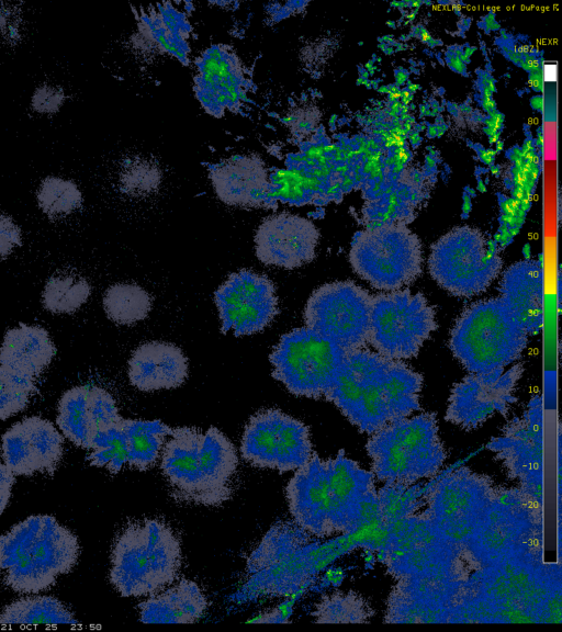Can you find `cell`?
<instances>
[{
    "label": "cell",
    "instance_id": "obj_8",
    "mask_svg": "<svg viewBox=\"0 0 562 632\" xmlns=\"http://www.w3.org/2000/svg\"><path fill=\"white\" fill-rule=\"evenodd\" d=\"M385 530L383 560L396 580L409 577L465 580L472 572L462 546L420 514L401 519Z\"/></svg>",
    "mask_w": 562,
    "mask_h": 632
},
{
    "label": "cell",
    "instance_id": "obj_43",
    "mask_svg": "<svg viewBox=\"0 0 562 632\" xmlns=\"http://www.w3.org/2000/svg\"><path fill=\"white\" fill-rule=\"evenodd\" d=\"M87 406L92 433L123 419L113 396L100 386L88 387Z\"/></svg>",
    "mask_w": 562,
    "mask_h": 632
},
{
    "label": "cell",
    "instance_id": "obj_19",
    "mask_svg": "<svg viewBox=\"0 0 562 632\" xmlns=\"http://www.w3.org/2000/svg\"><path fill=\"white\" fill-rule=\"evenodd\" d=\"M464 580L409 577L396 580L384 614L386 623H451Z\"/></svg>",
    "mask_w": 562,
    "mask_h": 632
},
{
    "label": "cell",
    "instance_id": "obj_32",
    "mask_svg": "<svg viewBox=\"0 0 562 632\" xmlns=\"http://www.w3.org/2000/svg\"><path fill=\"white\" fill-rule=\"evenodd\" d=\"M74 613L53 596L16 599L0 611V624H77Z\"/></svg>",
    "mask_w": 562,
    "mask_h": 632
},
{
    "label": "cell",
    "instance_id": "obj_44",
    "mask_svg": "<svg viewBox=\"0 0 562 632\" xmlns=\"http://www.w3.org/2000/svg\"><path fill=\"white\" fill-rule=\"evenodd\" d=\"M68 99L69 95L64 88L44 82L33 90L30 108L35 114L52 116L60 112Z\"/></svg>",
    "mask_w": 562,
    "mask_h": 632
},
{
    "label": "cell",
    "instance_id": "obj_11",
    "mask_svg": "<svg viewBox=\"0 0 562 632\" xmlns=\"http://www.w3.org/2000/svg\"><path fill=\"white\" fill-rule=\"evenodd\" d=\"M428 268L443 290L471 297L484 292L497 278L502 259L480 230L464 226L453 228L432 246Z\"/></svg>",
    "mask_w": 562,
    "mask_h": 632
},
{
    "label": "cell",
    "instance_id": "obj_16",
    "mask_svg": "<svg viewBox=\"0 0 562 632\" xmlns=\"http://www.w3.org/2000/svg\"><path fill=\"white\" fill-rule=\"evenodd\" d=\"M524 371L518 363L503 372L469 373L453 385L445 419L471 431L480 428L495 414L506 416L517 400L516 385Z\"/></svg>",
    "mask_w": 562,
    "mask_h": 632
},
{
    "label": "cell",
    "instance_id": "obj_17",
    "mask_svg": "<svg viewBox=\"0 0 562 632\" xmlns=\"http://www.w3.org/2000/svg\"><path fill=\"white\" fill-rule=\"evenodd\" d=\"M330 522L335 533H351L379 520L378 490L373 473L340 450L326 459Z\"/></svg>",
    "mask_w": 562,
    "mask_h": 632
},
{
    "label": "cell",
    "instance_id": "obj_4",
    "mask_svg": "<svg viewBox=\"0 0 562 632\" xmlns=\"http://www.w3.org/2000/svg\"><path fill=\"white\" fill-rule=\"evenodd\" d=\"M110 562V583L122 597H149L178 578L181 542L166 521L144 518L119 532Z\"/></svg>",
    "mask_w": 562,
    "mask_h": 632
},
{
    "label": "cell",
    "instance_id": "obj_34",
    "mask_svg": "<svg viewBox=\"0 0 562 632\" xmlns=\"http://www.w3.org/2000/svg\"><path fill=\"white\" fill-rule=\"evenodd\" d=\"M311 614L315 623H368L374 609L353 590H336L322 596Z\"/></svg>",
    "mask_w": 562,
    "mask_h": 632
},
{
    "label": "cell",
    "instance_id": "obj_12",
    "mask_svg": "<svg viewBox=\"0 0 562 632\" xmlns=\"http://www.w3.org/2000/svg\"><path fill=\"white\" fill-rule=\"evenodd\" d=\"M346 352L306 326L296 328L283 335L271 352L272 375L295 396L325 397Z\"/></svg>",
    "mask_w": 562,
    "mask_h": 632
},
{
    "label": "cell",
    "instance_id": "obj_46",
    "mask_svg": "<svg viewBox=\"0 0 562 632\" xmlns=\"http://www.w3.org/2000/svg\"><path fill=\"white\" fill-rule=\"evenodd\" d=\"M30 395L0 377V420H5L25 409Z\"/></svg>",
    "mask_w": 562,
    "mask_h": 632
},
{
    "label": "cell",
    "instance_id": "obj_26",
    "mask_svg": "<svg viewBox=\"0 0 562 632\" xmlns=\"http://www.w3.org/2000/svg\"><path fill=\"white\" fill-rule=\"evenodd\" d=\"M237 469L235 445L220 429L210 427L200 448L202 506L220 507L231 499Z\"/></svg>",
    "mask_w": 562,
    "mask_h": 632
},
{
    "label": "cell",
    "instance_id": "obj_49",
    "mask_svg": "<svg viewBox=\"0 0 562 632\" xmlns=\"http://www.w3.org/2000/svg\"><path fill=\"white\" fill-rule=\"evenodd\" d=\"M20 34V16L15 8L0 2V42L16 40Z\"/></svg>",
    "mask_w": 562,
    "mask_h": 632
},
{
    "label": "cell",
    "instance_id": "obj_21",
    "mask_svg": "<svg viewBox=\"0 0 562 632\" xmlns=\"http://www.w3.org/2000/svg\"><path fill=\"white\" fill-rule=\"evenodd\" d=\"M285 497L297 527L317 538L335 534L329 514L327 463L316 452L295 470L285 486Z\"/></svg>",
    "mask_w": 562,
    "mask_h": 632
},
{
    "label": "cell",
    "instance_id": "obj_40",
    "mask_svg": "<svg viewBox=\"0 0 562 632\" xmlns=\"http://www.w3.org/2000/svg\"><path fill=\"white\" fill-rule=\"evenodd\" d=\"M122 420L92 433L87 456L90 465L117 474L127 464V441Z\"/></svg>",
    "mask_w": 562,
    "mask_h": 632
},
{
    "label": "cell",
    "instance_id": "obj_50",
    "mask_svg": "<svg viewBox=\"0 0 562 632\" xmlns=\"http://www.w3.org/2000/svg\"><path fill=\"white\" fill-rule=\"evenodd\" d=\"M0 377L30 396L36 393V377L19 369L0 363Z\"/></svg>",
    "mask_w": 562,
    "mask_h": 632
},
{
    "label": "cell",
    "instance_id": "obj_14",
    "mask_svg": "<svg viewBox=\"0 0 562 632\" xmlns=\"http://www.w3.org/2000/svg\"><path fill=\"white\" fill-rule=\"evenodd\" d=\"M372 296L351 281H336L316 289L304 308L306 327L334 341L345 351L368 343Z\"/></svg>",
    "mask_w": 562,
    "mask_h": 632
},
{
    "label": "cell",
    "instance_id": "obj_24",
    "mask_svg": "<svg viewBox=\"0 0 562 632\" xmlns=\"http://www.w3.org/2000/svg\"><path fill=\"white\" fill-rule=\"evenodd\" d=\"M188 377V360L173 343L149 341L138 346L128 361V379L139 391L177 388Z\"/></svg>",
    "mask_w": 562,
    "mask_h": 632
},
{
    "label": "cell",
    "instance_id": "obj_35",
    "mask_svg": "<svg viewBox=\"0 0 562 632\" xmlns=\"http://www.w3.org/2000/svg\"><path fill=\"white\" fill-rule=\"evenodd\" d=\"M88 387L80 385L67 390L58 402L56 422L63 435L75 445L89 449L91 426L87 406Z\"/></svg>",
    "mask_w": 562,
    "mask_h": 632
},
{
    "label": "cell",
    "instance_id": "obj_3",
    "mask_svg": "<svg viewBox=\"0 0 562 632\" xmlns=\"http://www.w3.org/2000/svg\"><path fill=\"white\" fill-rule=\"evenodd\" d=\"M4 583L13 591L36 594L71 572L80 545L77 535L50 515H34L0 537Z\"/></svg>",
    "mask_w": 562,
    "mask_h": 632
},
{
    "label": "cell",
    "instance_id": "obj_2",
    "mask_svg": "<svg viewBox=\"0 0 562 632\" xmlns=\"http://www.w3.org/2000/svg\"><path fill=\"white\" fill-rule=\"evenodd\" d=\"M422 388L423 376L403 361L362 348L345 353L325 397L370 436L420 410Z\"/></svg>",
    "mask_w": 562,
    "mask_h": 632
},
{
    "label": "cell",
    "instance_id": "obj_39",
    "mask_svg": "<svg viewBox=\"0 0 562 632\" xmlns=\"http://www.w3.org/2000/svg\"><path fill=\"white\" fill-rule=\"evenodd\" d=\"M22 425L42 466V473L54 475L63 458L64 437L52 421L40 416L26 417Z\"/></svg>",
    "mask_w": 562,
    "mask_h": 632
},
{
    "label": "cell",
    "instance_id": "obj_18",
    "mask_svg": "<svg viewBox=\"0 0 562 632\" xmlns=\"http://www.w3.org/2000/svg\"><path fill=\"white\" fill-rule=\"evenodd\" d=\"M214 301L222 321V332L235 336L262 330L278 314L273 283L263 274L240 270L229 274L216 290Z\"/></svg>",
    "mask_w": 562,
    "mask_h": 632
},
{
    "label": "cell",
    "instance_id": "obj_33",
    "mask_svg": "<svg viewBox=\"0 0 562 632\" xmlns=\"http://www.w3.org/2000/svg\"><path fill=\"white\" fill-rule=\"evenodd\" d=\"M314 452L308 427L283 414L276 444V470L279 473L295 471L306 464Z\"/></svg>",
    "mask_w": 562,
    "mask_h": 632
},
{
    "label": "cell",
    "instance_id": "obj_6",
    "mask_svg": "<svg viewBox=\"0 0 562 632\" xmlns=\"http://www.w3.org/2000/svg\"><path fill=\"white\" fill-rule=\"evenodd\" d=\"M366 449L375 479L402 485L436 476L448 456L435 413L387 424L370 435Z\"/></svg>",
    "mask_w": 562,
    "mask_h": 632
},
{
    "label": "cell",
    "instance_id": "obj_37",
    "mask_svg": "<svg viewBox=\"0 0 562 632\" xmlns=\"http://www.w3.org/2000/svg\"><path fill=\"white\" fill-rule=\"evenodd\" d=\"M40 210L50 219L68 216L82 205L83 195L78 183L67 177L49 174L36 189Z\"/></svg>",
    "mask_w": 562,
    "mask_h": 632
},
{
    "label": "cell",
    "instance_id": "obj_9",
    "mask_svg": "<svg viewBox=\"0 0 562 632\" xmlns=\"http://www.w3.org/2000/svg\"><path fill=\"white\" fill-rule=\"evenodd\" d=\"M349 261L353 271L374 289L401 290L422 273V245L403 224L381 223L355 236Z\"/></svg>",
    "mask_w": 562,
    "mask_h": 632
},
{
    "label": "cell",
    "instance_id": "obj_48",
    "mask_svg": "<svg viewBox=\"0 0 562 632\" xmlns=\"http://www.w3.org/2000/svg\"><path fill=\"white\" fill-rule=\"evenodd\" d=\"M157 7L158 15L160 16L165 27L171 34L186 40L191 30L190 23L186 16L168 2L159 3Z\"/></svg>",
    "mask_w": 562,
    "mask_h": 632
},
{
    "label": "cell",
    "instance_id": "obj_5",
    "mask_svg": "<svg viewBox=\"0 0 562 632\" xmlns=\"http://www.w3.org/2000/svg\"><path fill=\"white\" fill-rule=\"evenodd\" d=\"M542 503L519 488H497L470 538L462 544L472 572L517 558H542Z\"/></svg>",
    "mask_w": 562,
    "mask_h": 632
},
{
    "label": "cell",
    "instance_id": "obj_31",
    "mask_svg": "<svg viewBox=\"0 0 562 632\" xmlns=\"http://www.w3.org/2000/svg\"><path fill=\"white\" fill-rule=\"evenodd\" d=\"M122 427L127 441V465L140 472L151 469L160 458L172 428L158 419L124 418Z\"/></svg>",
    "mask_w": 562,
    "mask_h": 632
},
{
    "label": "cell",
    "instance_id": "obj_28",
    "mask_svg": "<svg viewBox=\"0 0 562 632\" xmlns=\"http://www.w3.org/2000/svg\"><path fill=\"white\" fill-rule=\"evenodd\" d=\"M207 598L193 580L181 578L176 585L149 596L138 605L144 623H194L207 609Z\"/></svg>",
    "mask_w": 562,
    "mask_h": 632
},
{
    "label": "cell",
    "instance_id": "obj_42",
    "mask_svg": "<svg viewBox=\"0 0 562 632\" xmlns=\"http://www.w3.org/2000/svg\"><path fill=\"white\" fill-rule=\"evenodd\" d=\"M3 463L14 475L32 476L42 473V466L34 454L22 421L12 425L1 438Z\"/></svg>",
    "mask_w": 562,
    "mask_h": 632
},
{
    "label": "cell",
    "instance_id": "obj_51",
    "mask_svg": "<svg viewBox=\"0 0 562 632\" xmlns=\"http://www.w3.org/2000/svg\"><path fill=\"white\" fill-rule=\"evenodd\" d=\"M14 482L15 475L4 463L0 462V517L10 501Z\"/></svg>",
    "mask_w": 562,
    "mask_h": 632
},
{
    "label": "cell",
    "instance_id": "obj_20",
    "mask_svg": "<svg viewBox=\"0 0 562 632\" xmlns=\"http://www.w3.org/2000/svg\"><path fill=\"white\" fill-rule=\"evenodd\" d=\"M318 230L307 218L279 213L265 218L255 235L258 259L265 264L294 269L315 257Z\"/></svg>",
    "mask_w": 562,
    "mask_h": 632
},
{
    "label": "cell",
    "instance_id": "obj_25",
    "mask_svg": "<svg viewBox=\"0 0 562 632\" xmlns=\"http://www.w3.org/2000/svg\"><path fill=\"white\" fill-rule=\"evenodd\" d=\"M501 300L528 335H537L543 320L541 264L524 260L510 266L499 283Z\"/></svg>",
    "mask_w": 562,
    "mask_h": 632
},
{
    "label": "cell",
    "instance_id": "obj_23",
    "mask_svg": "<svg viewBox=\"0 0 562 632\" xmlns=\"http://www.w3.org/2000/svg\"><path fill=\"white\" fill-rule=\"evenodd\" d=\"M203 432L194 427L172 428L161 454L160 469L173 497L202 506L200 448Z\"/></svg>",
    "mask_w": 562,
    "mask_h": 632
},
{
    "label": "cell",
    "instance_id": "obj_13",
    "mask_svg": "<svg viewBox=\"0 0 562 632\" xmlns=\"http://www.w3.org/2000/svg\"><path fill=\"white\" fill-rule=\"evenodd\" d=\"M496 490L488 475L461 466L430 487L425 496L427 507L420 515L462 546L495 498Z\"/></svg>",
    "mask_w": 562,
    "mask_h": 632
},
{
    "label": "cell",
    "instance_id": "obj_1",
    "mask_svg": "<svg viewBox=\"0 0 562 632\" xmlns=\"http://www.w3.org/2000/svg\"><path fill=\"white\" fill-rule=\"evenodd\" d=\"M561 567L517 558L471 572L452 623H560Z\"/></svg>",
    "mask_w": 562,
    "mask_h": 632
},
{
    "label": "cell",
    "instance_id": "obj_29",
    "mask_svg": "<svg viewBox=\"0 0 562 632\" xmlns=\"http://www.w3.org/2000/svg\"><path fill=\"white\" fill-rule=\"evenodd\" d=\"M56 352L46 329L20 324L9 329L0 347V363L38 377L49 365Z\"/></svg>",
    "mask_w": 562,
    "mask_h": 632
},
{
    "label": "cell",
    "instance_id": "obj_27",
    "mask_svg": "<svg viewBox=\"0 0 562 632\" xmlns=\"http://www.w3.org/2000/svg\"><path fill=\"white\" fill-rule=\"evenodd\" d=\"M212 182L226 204L265 207L268 173L263 163L251 157L236 156L214 167Z\"/></svg>",
    "mask_w": 562,
    "mask_h": 632
},
{
    "label": "cell",
    "instance_id": "obj_36",
    "mask_svg": "<svg viewBox=\"0 0 562 632\" xmlns=\"http://www.w3.org/2000/svg\"><path fill=\"white\" fill-rule=\"evenodd\" d=\"M108 317L119 325H133L147 317L151 297L147 291L134 283H116L103 296Z\"/></svg>",
    "mask_w": 562,
    "mask_h": 632
},
{
    "label": "cell",
    "instance_id": "obj_22",
    "mask_svg": "<svg viewBox=\"0 0 562 632\" xmlns=\"http://www.w3.org/2000/svg\"><path fill=\"white\" fill-rule=\"evenodd\" d=\"M195 94L213 116L225 109L239 106L244 94V77L235 54L221 45L209 47L196 60Z\"/></svg>",
    "mask_w": 562,
    "mask_h": 632
},
{
    "label": "cell",
    "instance_id": "obj_10",
    "mask_svg": "<svg viewBox=\"0 0 562 632\" xmlns=\"http://www.w3.org/2000/svg\"><path fill=\"white\" fill-rule=\"evenodd\" d=\"M436 328L435 308L422 293L395 290L371 298L368 342L385 358H414Z\"/></svg>",
    "mask_w": 562,
    "mask_h": 632
},
{
    "label": "cell",
    "instance_id": "obj_52",
    "mask_svg": "<svg viewBox=\"0 0 562 632\" xmlns=\"http://www.w3.org/2000/svg\"><path fill=\"white\" fill-rule=\"evenodd\" d=\"M1 557H2V556H1V543H0V573H1V571H2V568H1Z\"/></svg>",
    "mask_w": 562,
    "mask_h": 632
},
{
    "label": "cell",
    "instance_id": "obj_38",
    "mask_svg": "<svg viewBox=\"0 0 562 632\" xmlns=\"http://www.w3.org/2000/svg\"><path fill=\"white\" fill-rule=\"evenodd\" d=\"M91 285L87 279L61 273L50 276L42 293V303L53 314H74L90 297Z\"/></svg>",
    "mask_w": 562,
    "mask_h": 632
},
{
    "label": "cell",
    "instance_id": "obj_15",
    "mask_svg": "<svg viewBox=\"0 0 562 632\" xmlns=\"http://www.w3.org/2000/svg\"><path fill=\"white\" fill-rule=\"evenodd\" d=\"M507 475L519 489L542 503L543 496V410L541 396L530 399L522 416L505 425L502 433L487 443Z\"/></svg>",
    "mask_w": 562,
    "mask_h": 632
},
{
    "label": "cell",
    "instance_id": "obj_45",
    "mask_svg": "<svg viewBox=\"0 0 562 632\" xmlns=\"http://www.w3.org/2000/svg\"><path fill=\"white\" fill-rule=\"evenodd\" d=\"M144 24L148 27L153 38L167 53L176 56L183 64L188 63L189 46L184 38L171 34L164 25L158 13L145 14Z\"/></svg>",
    "mask_w": 562,
    "mask_h": 632
},
{
    "label": "cell",
    "instance_id": "obj_41",
    "mask_svg": "<svg viewBox=\"0 0 562 632\" xmlns=\"http://www.w3.org/2000/svg\"><path fill=\"white\" fill-rule=\"evenodd\" d=\"M418 485L384 483L378 490L379 522L383 528L415 515L423 505Z\"/></svg>",
    "mask_w": 562,
    "mask_h": 632
},
{
    "label": "cell",
    "instance_id": "obj_47",
    "mask_svg": "<svg viewBox=\"0 0 562 632\" xmlns=\"http://www.w3.org/2000/svg\"><path fill=\"white\" fill-rule=\"evenodd\" d=\"M22 246V232L12 217L0 214V260L8 258Z\"/></svg>",
    "mask_w": 562,
    "mask_h": 632
},
{
    "label": "cell",
    "instance_id": "obj_7",
    "mask_svg": "<svg viewBox=\"0 0 562 632\" xmlns=\"http://www.w3.org/2000/svg\"><path fill=\"white\" fill-rule=\"evenodd\" d=\"M528 334L499 298L473 303L452 327L449 347L469 373L503 372L527 347Z\"/></svg>",
    "mask_w": 562,
    "mask_h": 632
},
{
    "label": "cell",
    "instance_id": "obj_30",
    "mask_svg": "<svg viewBox=\"0 0 562 632\" xmlns=\"http://www.w3.org/2000/svg\"><path fill=\"white\" fill-rule=\"evenodd\" d=\"M283 414L269 408L249 418L240 443V454L246 463L260 469H276V444Z\"/></svg>",
    "mask_w": 562,
    "mask_h": 632
}]
</instances>
